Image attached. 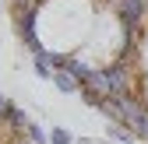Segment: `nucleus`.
<instances>
[{
    "mask_svg": "<svg viewBox=\"0 0 148 144\" xmlns=\"http://www.w3.org/2000/svg\"><path fill=\"white\" fill-rule=\"evenodd\" d=\"M81 98L113 127L148 144V0H141V18L134 25L123 60L92 88H85Z\"/></svg>",
    "mask_w": 148,
    "mask_h": 144,
    "instance_id": "nucleus-2",
    "label": "nucleus"
},
{
    "mask_svg": "<svg viewBox=\"0 0 148 144\" xmlns=\"http://www.w3.org/2000/svg\"><path fill=\"white\" fill-rule=\"evenodd\" d=\"M0 144H46L39 123L7 95H0Z\"/></svg>",
    "mask_w": 148,
    "mask_h": 144,
    "instance_id": "nucleus-3",
    "label": "nucleus"
},
{
    "mask_svg": "<svg viewBox=\"0 0 148 144\" xmlns=\"http://www.w3.org/2000/svg\"><path fill=\"white\" fill-rule=\"evenodd\" d=\"M74 144H106V141H88V137H81V141H74Z\"/></svg>",
    "mask_w": 148,
    "mask_h": 144,
    "instance_id": "nucleus-5",
    "label": "nucleus"
},
{
    "mask_svg": "<svg viewBox=\"0 0 148 144\" xmlns=\"http://www.w3.org/2000/svg\"><path fill=\"white\" fill-rule=\"evenodd\" d=\"M46 144H74V134L64 130V127H53V130L46 134Z\"/></svg>",
    "mask_w": 148,
    "mask_h": 144,
    "instance_id": "nucleus-4",
    "label": "nucleus"
},
{
    "mask_svg": "<svg viewBox=\"0 0 148 144\" xmlns=\"http://www.w3.org/2000/svg\"><path fill=\"white\" fill-rule=\"evenodd\" d=\"M7 14L39 77L81 95L123 60L141 0H7Z\"/></svg>",
    "mask_w": 148,
    "mask_h": 144,
    "instance_id": "nucleus-1",
    "label": "nucleus"
}]
</instances>
